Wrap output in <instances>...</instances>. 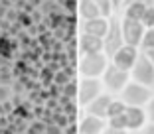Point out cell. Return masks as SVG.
Returning <instances> with one entry per match:
<instances>
[{
    "label": "cell",
    "mask_w": 154,
    "mask_h": 134,
    "mask_svg": "<svg viewBox=\"0 0 154 134\" xmlns=\"http://www.w3.org/2000/svg\"><path fill=\"white\" fill-rule=\"evenodd\" d=\"M109 65V57L101 53H89V55H79L77 61V73L87 79H101Z\"/></svg>",
    "instance_id": "cell-1"
},
{
    "label": "cell",
    "mask_w": 154,
    "mask_h": 134,
    "mask_svg": "<svg viewBox=\"0 0 154 134\" xmlns=\"http://www.w3.org/2000/svg\"><path fill=\"white\" fill-rule=\"evenodd\" d=\"M128 81H131V73L125 71V69H119L117 65L109 61L107 69H105L103 77H101V83H103V89L105 93L113 95V97H119L121 91L128 85Z\"/></svg>",
    "instance_id": "cell-2"
},
{
    "label": "cell",
    "mask_w": 154,
    "mask_h": 134,
    "mask_svg": "<svg viewBox=\"0 0 154 134\" xmlns=\"http://www.w3.org/2000/svg\"><path fill=\"white\" fill-rule=\"evenodd\" d=\"M152 95H154L152 89H148V87H144V85H138L134 81H128V85L121 91L119 99H121L127 107L146 108V105H148L150 99H152Z\"/></svg>",
    "instance_id": "cell-3"
},
{
    "label": "cell",
    "mask_w": 154,
    "mask_h": 134,
    "mask_svg": "<svg viewBox=\"0 0 154 134\" xmlns=\"http://www.w3.org/2000/svg\"><path fill=\"white\" fill-rule=\"evenodd\" d=\"M122 45H125V40H122V32H121V14H115L109 18V30H107V36L103 38V53L111 61V57Z\"/></svg>",
    "instance_id": "cell-4"
},
{
    "label": "cell",
    "mask_w": 154,
    "mask_h": 134,
    "mask_svg": "<svg viewBox=\"0 0 154 134\" xmlns=\"http://www.w3.org/2000/svg\"><path fill=\"white\" fill-rule=\"evenodd\" d=\"M103 83L101 79H87V77H79L77 81V95H75V101H77V107L85 108L91 101H95L99 95H103Z\"/></svg>",
    "instance_id": "cell-5"
},
{
    "label": "cell",
    "mask_w": 154,
    "mask_h": 134,
    "mask_svg": "<svg viewBox=\"0 0 154 134\" xmlns=\"http://www.w3.org/2000/svg\"><path fill=\"white\" fill-rule=\"evenodd\" d=\"M131 81H134L138 85H144V87L154 91V65L150 61V57L146 53H142V51H140L136 63L131 69Z\"/></svg>",
    "instance_id": "cell-6"
},
{
    "label": "cell",
    "mask_w": 154,
    "mask_h": 134,
    "mask_svg": "<svg viewBox=\"0 0 154 134\" xmlns=\"http://www.w3.org/2000/svg\"><path fill=\"white\" fill-rule=\"evenodd\" d=\"M121 32H122V40L125 45H132V47H138L142 41L146 28L142 26L140 20H132L127 16H121Z\"/></svg>",
    "instance_id": "cell-7"
},
{
    "label": "cell",
    "mask_w": 154,
    "mask_h": 134,
    "mask_svg": "<svg viewBox=\"0 0 154 134\" xmlns=\"http://www.w3.org/2000/svg\"><path fill=\"white\" fill-rule=\"evenodd\" d=\"M138 55H140V49H138V47H132V45H122L117 53L111 57V63H113V65H117L119 69H125V71L131 73L132 65H134L136 59H138Z\"/></svg>",
    "instance_id": "cell-8"
},
{
    "label": "cell",
    "mask_w": 154,
    "mask_h": 134,
    "mask_svg": "<svg viewBox=\"0 0 154 134\" xmlns=\"http://www.w3.org/2000/svg\"><path fill=\"white\" fill-rule=\"evenodd\" d=\"M125 122H127L128 132H140L148 124L146 111L144 108H136V107H127V111H125Z\"/></svg>",
    "instance_id": "cell-9"
},
{
    "label": "cell",
    "mask_w": 154,
    "mask_h": 134,
    "mask_svg": "<svg viewBox=\"0 0 154 134\" xmlns=\"http://www.w3.org/2000/svg\"><path fill=\"white\" fill-rule=\"evenodd\" d=\"M111 101H113V95L103 93V95H99L95 101H91L83 111H85V114H91V116H97V118L107 120V108H109Z\"/></svg>",
    "instance_id": "cell-10"
},
{
    "label": "cell",
    "mask_w": 154,
    "mask_h": 134,
    "mask_svg": "<svg viewBox=\"0 0 154 134\" xmlns=\"http://www.w3.org/2000/svg\"><path fill=\"white\" fill-rule=\"evenodd\" d=\"M105 126H107V120L91 114H83L77 124V134H103Z\"/></svg>",
    "instance_id": "cell-11"
},
{
    "label": "cell",
    "mask_w": 154,
    "mask_h": 134,
    "mask_svg": "<svg viewBox=\"0 0 154 134\" xmlns=\"http://www.w3.org/2000/svg\"><path fill=\"white\" fill-rule=\"evenodd\" d=\"M107 30H109V18H93V20H83L81 22V34H89V36H95L103 40L107 36Z\"/></svg>",
    "instance_id": "cell-12"
},
{
    "label": "cell",
    "mask_w": 154,
    "mask_h": 134,
    "mask_svg": "<svg viewBox=\"0 0 154 134\" xmlns=\"http://www.w3.org/2000/svg\"><path fill=\"white\" fill-rule=\"evenodd\" d=\"M77 49L79 55H89V53H101L103 51V40L89 34H79L77 38Z\"/></svg>",
    "instance_id": "cell-13"
},
{
    "label": "cell",
    "mask_w": 154,
    "mask_h": 134,
    "mask_svg": "<svg viewBox=\"0 0 154 134\" xmlns=\"http://www.w3.org/2000/svg\"><path fill=\"white\" fill-rule=\"evenodd\" d=\"M77 16L83 20H93V18H99V8L95 6V2L93 0H77ZM103 18V16H101Z\"/></svg>",
    "instance_id": "cell-14"
},
{
    "label": "cell",
    "mask_w": 154,
    "mask_h": 134,
    "mask_svg": "<svg viewBox=\"0 0 154 134\" xmlns=\"http://www.w3.org/2000/svg\"><path fill=\"white\" fill-rule=\"evenodd\" d=\"M144 10H146V6L132 2V4L122 6V14H121V16H127V18H132V20H142V16H144Z\"/></svg>",
    "instance_id": "cell-15"
},
{
    "label": "cell",
    "mask_w": 154,
    "mask_h": 134,
    "mask_svg": "<svg viewBox=\"0 0 154 134\" xmlns=\"http://www.w3.org/2000/svg\"><path fill=\"white\" fill-rule=\"evenodd\" d=\"M125 111H127V105L122 103L119 97H113V101H111L109 108H107V118H113V116L125 114Z\"/></svg>",
    "instance_id": "cell-16"
},
{
    "label": "cell",
    "mask_w": 154,
    "mask_h": 134,
    "mask_svg": "<svg viewBox=\"0 0 154 134\" xmlns=\"http://www.w3.org/2000/svg\"><path fill=\"white\" fill-rule=\"evenodd\" d=\"M138 49H140L142 53H150V51H154V28H150V30L144 32Z\"/></svg>",
    "instance_id": "cell-17"
},
{
    "label": "cell",
    "mask_w": 154,
    "mask_h": 134,
    "mask_svg": "<svg viewBox=\"0 0 154 134\" xmlns=\"http://www.w3.org/2000/svg\"><path fill=\"white\" fill-rule=\"evenodd\" d=\"M93 2H95V6L99 8V14L103 18L115 16V8H113V2H111V0H93Z\"/></svg>",
    "instance_id": "cell-18"
},
{
    "label": "cell",
    "mask_w": 154,
    "mask_h": 134,
    "mask_svg": "<svg viewBox=\"0 0 154 134\" xmlns=\"http://www.w3.org/2000/svg\"><path fill=\"white\" fill-rule=\"evenodd\" d=\"M142 26L146 28V30H150V28H154V6H148V8L144 10V16H142Z\"/></svg>",
    "instance_id": "cell-19"
},
{
    "label": "cell",
    "mask_w": 154,
    "mask_h": 134,
    "mask_svg": "<svg viewBox=\"0 0 154 134\" xmlns=\"http://www.w3.org/2000/svg\"><path fill=\"white\" fill-rule=\"evenodd\" d=\"M107 126H111V128H121V130H127L125 114H119V116H113V118H107Z\"/></svg>",
    "instance_id": "cell-20"
},
{
    "label": "cell",
    "mask_w": 154,
    "mask_h": 134,
    "mask_svg": "<svg viewBox=\"0 0 154 134\" xmlns=\"http://www.w3.org/2000/svg\"><path fill=\"white\" fill-rule=\"evenodd\" d=\"M146 118H148V122H154V95H152V99H150V103L146 105Z\"/></svg>",
    "instance_id": "cell-21"
},
{
    "label": "cell",
    "mask_w": 154,
    "mask_h": 134,
    "mask_svg": "<svg viewBox=\"0 0 154 134\" xmlns=\"http://www.w3.org/2000/svg\"><path fill=\"white\" fill-rule=\"evenodd\" d=\"M132 2H136V4H142V6H146V8H148V6H154V0H125V2H122V6L132 4ZM121 10H122V8H121Z\"/></svg>",
    "instance_id": "cell-22"
},
{
    "label": "cell",
    "mask_w": 154,
    "mask_h": 134,
    "mask_svg": "<svg viewBox=\"0 0 154 134\" xmlns=\"http://www.w3.org/2000/svg\"><path fill=\"white\" fill-rule=\"evenodd\" d=\"M103 134H131L128 130H121V128H111V126H105Z\"/></svg>",
    "instance_id": "cell-23"
},
{
    "label": "cell",
    "mask_w": 154,
    "mask_h": 134,
    "mask_svg": "<svg viewBox=\"0 0 154 134\" xmlns=\"http://www.w3.org/2000/svg\"><path fill=\"white\" fill-rule=\"evenodd\" d=\"M140 134H154V122H148V124L140 130Z\"/></svg>",
    "instance_id": "cell-24"
},
{
    "label": "cell",
    "mask_w": 154,
    "mask_h": 134,
    "mask_svg": "<svg viewBox=\"0 0 154 134\" xmlns=\"http://www.w3.org/2000/svg\"><path fill=\"white\" fill-rule=\"evenodd\" d=\"M111 2H113L115 14H119V12H121V8H122V2H125V0H111Z\"/></svg>",
    "instance_id": "cell-25"
},
{
    "label": "cell",
    "mask_w": 154,
    "mask_h": 134,
    "mask_svg": "<svg viewBox=\"0 0 154 134\" xmlns=\"http://www.w3.org/2000/svg\"><path fill=\"white\" fill-rule=\"evenodd\" d=\"M150 57V61H152V65H154V51H150V53H146Z\"/></svg>",
    "instance_id": "cell-26"
}]
</instances>
